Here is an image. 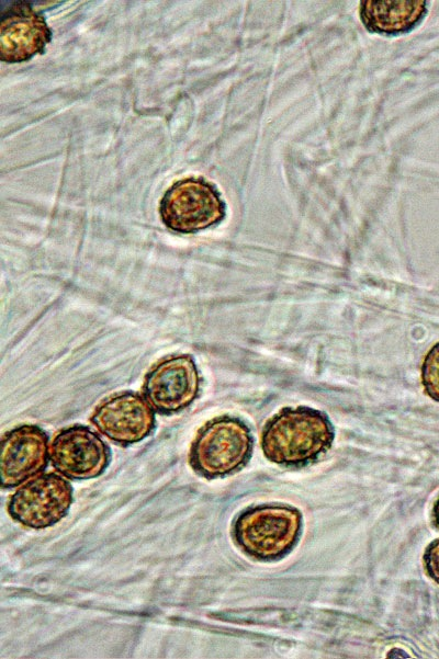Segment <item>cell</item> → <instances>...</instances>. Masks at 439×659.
<instances>
[{"label":"cell","instance_id":"5b68a950","mask_svg":"<svg viewBox=\"0 0 439 659\" xmlns=\"http://www.w3.org/2000/svg\"><path fill=\"white\" fill-rule=\"evenodd\" d=\"M72 493V487L64 476L42 473L20 485L10 496L8 513L25 527L46 529L67 515Z\"/></svg>","mask_w":439,"mask_h":659},{"label":"cell","instance_id":"3957f363","mask_svg":"<svg viewBox=\"0 0 439 659\" xmlns=\"http://www.w3.org/2000/svg\"><path fill=\"white\" fill-rule=\"evenodd\" d=\"M254 438L236 417L221 416L207 421L189 450V465L199 476L216 479L240 470L250 459Z\"/></svg>","mask_w":439,"mask_h":659},{"label":"cell","instance_id":"6da1fadb","mask_svg":"<svg viewBox=\"0 0 439 659\" xmlns=\"http://www.w3.org/2000/svg\"><path fill=\"white\" fill-rule=\"evenodd\" d=\"M334 439L335 430L325 412L306 406L284 407L264 423L260 446L272 463L303 466L327 452Z\"/></svg>","mask_w":439,"mask_h":659},{"label":"cell","instance_id":"ba28073f","mask_svg":"<svg viewBox=\"0 0 439 659\" xmlns=\"http://www.w3.org/2000/svg\"><path fill=\"white\" fill-rule=\"evenodd\" d=\"M90 422L110 441L127 446L149 436L156 418L143 395L126 390L103 399L92 411Z\"/></svg>","mask_w":439,"mask_h":659},{"label":"cell","instance_id":"7a4b0ae2","mask_svg":"<svg viewBox=\"0 0 439 659\" xmlns=\"http://www.w3.org/2000/svg\"><path fill=\"white\" fill-rule=\"evenodd\" d=\"M302 531V513L288 504H259L244 510L235 520L236 545L258 560H277L289 554Z\"/></svg>","mask_w":439,"mask_h":659},{"label":"cell","instance_id":"9c48e42d","mask_svg":"<svg viewBox=\"0 0 439 659\" xmlns=\"http://www.w3.org/2000/svg\"><path fill=\"white\" fill-rule=\"evenodd\" d=\"M47 433L38 425L22 424L1 439V487L15 488L42 474L49 461Z\"/></svg>","mask_w":439,"mask_h":659},{"label":"cell","instance_id":"5bb4252c","mask_svg":"<svg viewBox=\"0 0 439 659\" xmlns=\"http://www.w3.org/2000/svg\"><path fill=\"white\" fill-rule=\"evenodd\" d=\"M432 515H434L435 524L439 529V498L437 499V501L434 504Z\"/></svg>","mask_w":439,"mask_h":659},{"label":"cell","instance_id":"30bf717a","mask_svg":"<svg viewBox=\"0 0 439 659\" xmlns=\"http://www.w3.org/2000/svg\"><path fill=\"white\" fill-rule=\"evenodd\" d=\"M52 41V30L43 14L29 3L18 2L1 15L0 57L15 64L43 54Z\"/></svg>","mask_w":439,"mask_h":659},{"label":"cell","instance_id":"8fae6325","mask_svg":"<svg viewBox=\"0 0 439 659\" xmlns=\"http://www.w3.org/2000/svg\"><path fill=\"white\" fill-rule=\"evenodd\" d=\"M426 11V1L423 0H368L361 1L360 16L371 32L396 34L412 30Z\"/></svg>","mask_w":439,"mask_h":659},{"label":"cell","instance_id":"52a82bcc","mask_svg":"<svg viewBox=\"0 0 439 659\" xmlns=\"http://www.w3.org/2000/svg\"><path fill=\"white\" fill-rule=\"evenodd\" d=\"M110 458L108 444L83 424L59 430L49 444V461L56 473L67 479L97 478L105 471Z\"/></svg>","mask_w":439,"mask_h":659},{"label":"cell","instance_id":"4fadbf2b","mask_svg":"<svg viewBox=\"0 0 439 659\" xmlns=\"http://www.w3.org/2000/svg\"><path fill=\"white\" fill-rule=\"evenodd\" d=\"M423 560L427 575L439 584V538L427 546Z\"/></svg>","mask_w":439,"mask_h":659},{"label":"cell","instance_id":"8992f818","mask_svg":"<svg viewBox=\"0 0 439 659\" xmlns=\"http://www.w3.org/2000/svg\"><path fill=\"white\" fill-rule=\"evenodd\" d=\"M200 383L192 355H171L147 372L142 395L155 412L170 416L187 409L198 398Z\"/></svg>","mask_w":439,"mask_h":659},{"label":"cell","instance_id":"277c9868","mask_svg":"<svg viewBox=\"0 0 439 659\" xmlns=\"http://www.w3.org/2000/svg\"><path fill=\"white\" fill-rule=\"evenodd\" d=\"M164 225L179 234H195L221 223L226 205L218 190L203 178L175 182L159 203Z\"/></svg>","mask_w":439,"mask_h":659},{"label":"cell","instance_id":"7c38bea8","mask_svg":"<svg viewBox=\"0 0 439 659\" xmlns=\"http://www.w3.org/2000/svg\"><path fill=\"white\" fill-rule=\"evenodd\" d=\"M420 375L426 395L439 402V342L434 344L426 353Z\"/></svg>","mask_w":439,"mask_h":659}]
</instances>
